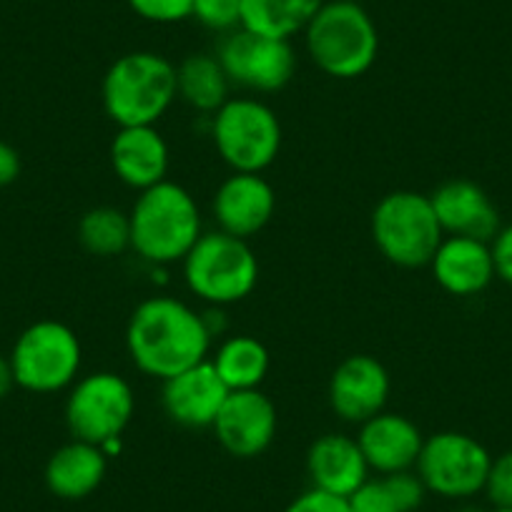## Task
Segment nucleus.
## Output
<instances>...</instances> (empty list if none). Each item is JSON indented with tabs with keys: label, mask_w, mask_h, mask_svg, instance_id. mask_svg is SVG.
I'll return each instance as SVG.
<instances>
[{
	"label": "nucleus",
	"mask_w": 512,
	"mask_h": 512,
	"mask_svg": "<svg viewBox=\"0 0 512 512\" xmlns=\"http://www.w3.org/2000/svg\"><path fill=\"white\" fill-rule=\"evenodd\" d=\"M211 327L206 317L174 297L141 302L128 319L126 347L136 367L149 377H176L209 359Z\"/></svg>",
	"instance_id": "obj_1"
},
{
	"label": "nucleus",
	"mask_w": 512,
	"mask_h": 512,
	"mask_svg": "<svg viewBox=\"0 0 512 512\" xmlns=\"http://www.w3.org/2000/svg\"><path fill=\"white\" fill-rule=\"evenodd\" d=\"M131 221V249L151 264L184 262L199 241L201 214L196 199L174 181H161L141 191Z\"/></svg>",
	"instance_id": "obj_2"
},
{
	"label": "nucleus",
	"mask_w": 512,
	"mask_h": 512,
	"mask_svg": "<svg viewBox=\"0 0 512 512\" xmlns=\"http://www.w3.org/2000/svg\"><path fill=\"white\" fill-rule=\"evenodd\" d=\"M314 66L339 81L364 76L379 56V33L359 0H324L304 28Z\"/></svg>",
	"instance_id": "obj_3"
},
{
	"label": "nucleus",
	"mask_w": 512,
	"mask_h": 512,
	"mask_svg": "<svg viewBox=\"0 0 512 512\" xmlns=\"http://www.w3.org/2000/svg\"><path fill=\"white\" fill-rule=\"evenodd\" d=\"M101 91L106 116L118 128L154 126L179 96L176 66L159 53H126L111 63Z\"/></svg>",
	"instance_id": "obj_4"
},
{
	"label": "nucleus",
	"mask_w": 512,
	"mask_h": 512,
	"mask_svg": "<svg viewBox=\"0 0 512 512\" xmlns=\"http://www.w3.org/2000/svg\"><path fill=\"white\" fill-rule=\"evenodd\" d=\"M372 239L387 262L405 269L430 267L437 246L445 239L427 194L392 191L372 211Z\"/></svg>",
	"instance_id": "obj_5"
},
{
	"label": "nucleus",
	"mask_w": 512,
	"mask_h": 512,
	"mask_svg": "<svg viewBox=\"0 0 512 512\" xmlns=\"http://www.w3.org/2000/svg\"><path fill=\"white\" fill-rule=\"evenodd\" d=\"M186 287L214 307L236 304L254 292L259 262L246 239L226 231H206L184 256Z\"/></svg>",
	"instance_id": "obj_6"
},
{
	"label": "nucleus",
	"mask_w": 512,
	"mask_h": 512,
	"mask_svg": "<svg viewBox=\"0 0 512 512\" xmlns=\"http://www.w3.org/2000/svg\"><path fill=\"white\" fill-rule=\"evenodd\" d=\"M211 139L221 161L239 174H262L282 149L277 113L256 98H229L211 121Z\"/></svg>",
	"instance_id": "obj_7"
},
{
	"label": "nucleus",
	"mask_w": 512,
	"mask_h": 512,
	"mask_svg": "<svg viewBox=\"0 0 512 512\" xmlns=\"http://www.w3.org/2000/svg\"><path fill=\"white\" fill-rule=\"evenodd\" d=\"M81 354V342L71 327L43 319L16 339L8 359L18 387L33 395H51L76 382Z\"/></svg>",
	"instance_id": "obj_8"
},
{
	"label": "nucleus",
	"mask_w": 512,
	"mask_h": 512,
	"mask_svg": "<svg viewBox=\"0 0 512 512\" xmlns=\"http://www.w3.org/2000/svg\"><path fill=\"white\" fill-rule=\"evenodd\" d=\"M136 412L131 384L116 372H93L71 384L66 425L73 440L108 445L118 440Z\"/></svg>",
	"instance_id": "obj_9"
},
{
	"label": "nucleus",
	"mask_w": 512,
	"mask_h": 512,
	"mask_svg": "<svg viewBox=\"0 0 512 512\" xmlns=\"http://www.w3.org/2000/svg\"><path fill=\"white\" fill-rule=\"evenodd\" d=\"M490 465L492 455L480 440L447 430L427 437L415 467L427 492L447 500H470L485 492Z\"/></svg>",
	"instance_id": "obj_10"
},
{
	"label": "nucleus",
	"mask_w": 512,
	"mask_h": 512,
	"mask_svg": "<svg viewBox=\"0 0 512 512\" xmlns=\"http://www.w3.org/2000/svg\"><path fill=\"white\" fill-rule=\"evenodd\" d=\"M216 58L229 83L259 93L282 91L297 73V53L292 41L259 36L246 28L224 33Z\"/></svg>",
	"instance_id": "obj_11"
},
{
	"label": "nucleus",
	"mask_w": 512,
	"mask_h": 512,
	"mask_svg": "<svg viewBox=\"0 0 512 512\" xmlns=\"http://www.w3.org/2000/svg\"><path fill=\"white\" fill-rule=\"evenodd\" d=\"M211 430L229 455L239 460L259 457L277 437V407L264 392H229Z\"/></svg>",
	"instance_id": "obj_12"
},
{
	"label": "nucleus",
	"mask_w": 512,
	"mask_h": 512,
	"mask_svg": "<svg viewBox=\"0 0 512 512\" xmlns=\"http://www.w3.org/2000/svg\"><path fill=\"white\" fill-rule=\"evenodd\" d=\"M390 387V372L377 357L352 354L332 372L329 405L339 420L364 425L384 412V405L390 400Z\"/></svg>",
	"instance_id": "obj_13"
},
{
	"label": "nucleus",
	"mask_w": 512,
	"mask_h": 512,
	"mask_svg": "<svg viewBox=\"0 0 512 512\" xmlns=\"http://www.w3.org/2000/svg\"><path fill=\"white\" fill-rule=\"evenodd\" d=\"M226 397H229V390L216 374L211 359L166 379L164 392H161L166 417L189 430H204L214 425Z\"/></svg>",
	"instance_id": "obj_14"
},
{
	"label": "nucleus",
	"mask_w": 512,
	"mask_h": 512,
	"mask_svg": "<svg viewBox=\"0 0 512 512\" xmlns=\"http://www.w3.org/2000/svg\"><path fill=\"white\" fill-rule=\"evenodd\" d=\"M430 201L447 236H467L490 244L502 229L497 206L485 189L470 179L445 181L432 191Z\"/></svg>",
	"instance_id": "obj_15"
},
{
	"label": "nucleus",
	"mask_w": 512,
	"mask_h": 512,
	"mask_svg": "<svg viewBox=\"0 0 512 512\" xmlns=\"http://www.w3.org/2000/svg\"><path fill=\"white\" fill-rule=\"evenodd\" d=\"M277 194L262 174H234L219 186L214 196V219L219 229L239 239L256 236L272 221Z\"/></svg>",
	"instance_id": "obj_16"
},
{
	"label": "nucleus",
	"mask_w": 512,
	"mask_h": 512,
	"mask_svg": "<svg viewBox=\"0 0 512 512\" xmlns=\"http://www.w3.org/2000/svg\"><path fill=\"white\" fill-rule=\"evenodd\" d=\"M357 442L362 447L369 470L379 472V475H397V472H407L417 465L425 437L410 417L379 412L377 417L364 422Z\"/></svg>",
	"instance_id": "obj_17"
},
{
	"label": "nucleus",
	"mask_w": 512,
	"mask_h": 512,
	"mask_svg": "<svg viewBox=\"0 0 512 512\" xmlns=\"http://www.w3.org/2000/svg\"><path fill=\"white\" fill-rule=\"evenodd\" d=\"M430 267L435 282L452 297H475L497 277L490 244L467 236H445Z\"/></svg>",
	"instance_id": "obj_18"
},
{
	"label": "nucleus",
	"mask_w": 512,
	"mask_h": 512,
	"mask_svg": "<svg viewBox=\"0 0 512 512\" xmlns=\"http://www.w3.org/2000/svg\"><path fill=\"white\" fill-rule=\"evenodd\" d=\"M369 465L354 437L329 432L312 442L307 452V475L312 487L337 497H352L369 480Z\"/></svg>",
	"instance_id": "obj_19"
},
{
	"label": "nucleus",
	"mask_w": 512,
	"mask_h": 512,
	"mask_svg": "<svg viewBox=\"0 0 512 512\" xmlns=\"http://www.w3.org/2000/svg\"><path fill=\"white\" fill-rule=\"evenodd\" d=\"M111 166L123 184L146 191L166 181L169 144L154 126H123L111 141Z\"/></svg>",
	"instance_id": "obj_20"
},
{
	"label": "nucleus",
	"mask_w": 512,
	"mask_h": 512,
	"mask_svg": "<svg viewBox=\"0 0 512 512\" xmlns=\"http://www.w3.org/2000/svg\"><path fill=\"white\" fill-rule=\"evenodd\" d=\"M108 460L103 447L73 440L46 462V487L61 500H83L101 487Z\"/></svg>",
	"instance_id": "obj_21"
},
{
	"label": "nucleus",
	"mask_w": 512,
	"mask_h": 512,
	"mask_svg": "<svg viewBox=\"0 0 512 512\" xmlns=\"http://www.w3.org/2000/svg\"><path fill=\"white\" fill-rule=\"evenodd\" d=\"M324 0H241V26L251 33L292 41L304 33Z\"/></svg>",
	"instance_id": "obj_22"
},
{
	"label": "nucleus",
	"mask_w": 512,
	"mask_h": 512,
	"mask_svg": "<svg viewBox=\"0 0 512 512\" xmlns=\"http://www.w3.org/2000/svg\"><path fill=\"white\" fill-rule=\"evenodd\" d=\"M229 78L219 58L209 53H191L176 66V91L179 98L201 113H216L229 101Z\"/></svg>",
	"instance_id": "obj_23"
},
{
	"label": "nucleus",
	"mask_w": 512,
	"mask_h": 512,
	"mask_svg": "<svg viewBox=\"0 0 512 512\" xmlns=\"http://www.w3.org/2000/svg\"><path fill=\"white\" fill-rule=\"evenodd\" d=\"M211 364L229 392L259 390L269 374V349L256 337L236 334L216 349Z\"/></svg>",
	"instance_id": "obj_24"
},
{
	"label": "nucleus",
	"mask_w": 512,
	"mask_h": 512,
	"mask_svg": "<svg viewBox=\"0 0 512 512\" xmlns=\"http://www.w3.org/2000/svg\"><path fill=\"white\" fill-rule=\"evenodd\" d=\"M425 492L417 472L407 470L367 480L349 497V507L352 512H415L425 500Z\"/></svg>",
	"instance_id": "obj_25"
},
{
	"label": "nucleus",
	"mask_w": 512,
	"mask_h": 512,
	"mask_svg": "<svg viewBox=\"0 0 512 512\" xmlns=\"http://www.w3.org/2000/svg\"><path fill=\"white\" fill-rule=\"evenodd\" d=\"M78 241L93 256H118L131 246L128 214L113 206H96L78 221Z\"/></svg>",
	"instance_id": "obj_26"
},
{
	"label": "nucleus",
	"mask_w": 512,
	"mask_h": 512,
	"mask_svg": "<svg viewBox=\"0 0 512 512\" xmlns=\"http://www.w3.org/2000/svg\"><path fill=\"white\" fill-rule=\"evenodd\" d=\"M191 18L216 33H229L241 26V0H194Z\"/></svg>",
	"instance_id": "obj_27"
},
{
	"label": "nucleus",
	"mask_w": 512,
	"mask_h": 512,
	"mask_svg": "<svg viewBox=\"0 0 512 512\" xmlns=\"http://www.w3.org/2000/svg\"><path fill=\"white\" fill-rule=\"evenodd\" d=\"M128 8L149 23H181L191 18L194 0H126Z\"/></svg>",
	"instance_id": "obj_28"
},
{
	"label": "nucleus",
	"mask_w": 512,
	"mask_h": 512,
	"mask_svg": "<svg viewBox=\"0 0 512 512\" xmlns=\"http://www.w3.org/2000/svg\"><path fill=\"white\" fill-rule=\"evenodd\" d=\"M487 500L495 507H512V450L492 457L490 472L485 482Z\"/></svg>",
	"instance_id": "obj_29"
},
{
	"label": "nucleus",
	"mask_w": 512,
	"mask_h": 512,
	"mask_svg": "<svg viewBox=\"0 0 512 512\" xmlns=\"http://www.w3.org/2000/svg\"><path fill=\"white\" fill-rule=\"evenodd\" d=\"M284 512H352V507H349L347 497L329 495V492L312 487V490L294 497V500L284 507Z\"/></svg>",
	"instance_id": "obj_30"
},
{
	"label": "nucleus",
	"mask_w": 512,
	"mask_h": 512,
	"mask_svg": "<svg viewBox=\"0 0 512 512\" xmlns=\"http://www.w3.org/2000/svg\"><path fill=\"white\" fill-rule=\"evenodd\" d=\"M495 274L512 287V224L502 226L495 239L490 241Z\"/></svg>",
	"instance_id": "obj_31"
},
{
	"label": "nucleus",
	"mask_w": 512,
	"mask_h": 512,
	"mask_svg": "<svg viewBox=\"0 0 512 512\" xmlns=\"http://www.w3.org/2000/svg\"><path fill=\"white\" fill-rule=\"evenodd\" d=\"M21 176V156L11 144L0 141V189L11 186Z\"/></svg>",
	"instance_id": "obj_32"
},
{
	"label": "nucleus",
	"mask_w": 512,
	"mask_h": 512,
	"mask_svg": "<svg viewBox=\"0 0 512 512\" xmlns=\"http://www.w3.org/2000/svg\"><path fill=\"white\" fill-rule=\"evenodd\" d=\"M13 384H16V379H13L11 359L0 354V400H6L8 392L13 390Z\"/></svg>",
	"instance_id": "obj_33"
},
{
	"label": "nucleus",
	"mask_w": 512,
	"mask_h": 512,
	"mask_svg": "<svg viewBox=\"0 0 512 512\" xmlns=\"http://www.w3.org/2000/svg\"><path fill=\"white\" fill-rule=\"evenodd\" d=\"M455 512H485V510H482L480 505H462V507H457Z\"/></svg>",
	"instance_id": "obj_34"
},
{
	"label": "nucleus",
	"mask_w": 512,
	"mask_h": 512,
	"mask_svg": "<svg viewBox=\"0 0 512 512\" xmlns=\"http://www.w3.org/2000/svg\"><path fill=\"white\" fill-rule=\"evenodd\" d=\"M495 512H512V507H495Z\"/></svg>",
	"instance_id": "obj_35"
}]
</instances>
